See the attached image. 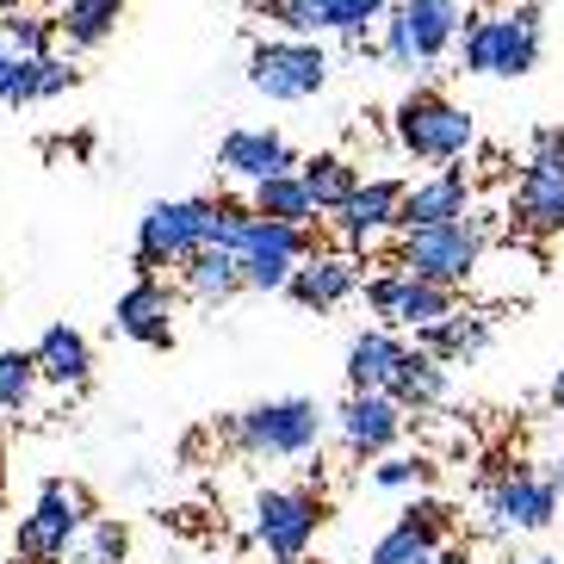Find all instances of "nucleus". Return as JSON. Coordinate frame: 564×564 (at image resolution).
Here are the masks:
<instances>
[{
	"label": "nucleus",
	"mask_w": 564,
	"mask_h": 564,
	"mask_svg": "<svg viewBox=\"0 0 564 564\" xmlns=\"http://www.w3.org/2000/svg\"><path fill=\"white\" fill-rule=\"evenodd\" d=\"M212 242L242 261V292H285L292 267L316 249L304 224H280V217H261V212L230 205V199H217Z\"/></svg>",
	"instance_id": "1"
},
{
	"label": "nucleus",
	"mask_w": 564,
	"mask_h": 564,
	"mask_svg": "<svg viewBox=\"0 0 564 564\" xmlns=\"http://www.w3.org/2000/svg\"><path fill=\"white\" fill-rule=\"evenodd\" d=\"M546 56V25L533 7H514V13H478L465 19L459 32V63L465 75H484V82H521L533 75Z\"/></svg>",
	"instance_id": "2"
},
{
	"label": "nucleus",
	"mask_w": 564,
	"mask_h": 564,
	"mask_svg": "<svg viewBox=\"0 0 564 564\" xmlns=\"http://www.w3.org/2000/svg\"><path fill=\"white\" fill-rule=\"evenodd\" d=\"M391 137H398L403 155L447 167V162H465V155H471L478 124H471V112H465L459 100H447L441 87H415V94L398 100V112H391Z\"/></svg>",
	"instance_id": "3"
},
{
	"label": "nucleus",
	"mask_w": 564,
	"mask_h": 564,
	"mask_svg": "<svg viewBox=\"0 0 564 564\" xmlns=\"http://www.w3.org/2000/svg\"><path fill=\"white\" fill-rule=\"evenodd\" d=\"M87 521H94V502H87L82 484H68V478L37 484L32 509L19 514L13 558H19V564H63V558H68V546L82 540Z\"/></svg>",
	"instance_id": "4"
},
{
	"label": "nucleus",
	"mask_w": 564,
	"mask_h": 564,
	"mask_svg": "<svg viewBox=\"0 0 564 564\" xmlns=\"http://www.w3.org/2000/svg\"><path fill=\"white\" fill-rule=\"evenodd\" d=\"M230 441L249 459H311L323 447V410L311 398H267L236 415Z\"/></svg>",
	"instance_id": "5"
},
{
	"label": "nucleus",
	"mask_w": 564,
	"mask_h": 564,
	"mask_svg": "<svg viewBox=\"0 0 564 564\" xmlns=\"http://www.w3.org/2000/svg\"><path fill=\"white\" fill-rule=\"evenodd\" d=\"M484 242H490V230H484L478 217H453V224H429V230H403L398 261L391 267H403V273H415V280H429V285L459 292V285L478 273Z\"/></svg>",
	"instance_id": "6"
},
{
	"label": "nucleus",
	"mask_w": 564,
	"mask_h": 564,
	"mask_svg": "<svg viewBox=\"0 0 564 564\" xmlns=\"http://www.w3.org/2000/svg\"><path fill=\"white\" fill-rule=\"evenodd\" d=\"M509 217L521 236H558L564 230V124H540L533 131Z\"/></svg>",
	"instance_id": "7"
},
{
	"label": "nucleus",
	"mask_w": 564,
	"mask_h": 564,
	"mask_svg": "<svg viewBox=\"0 0 564 564\" xmlns=\"http://www.w3.org/2000/svg\"><path fill=\"white\" fill-rule=\"evenodd\" d=\"M249 87L267 94V100H316L323 87H329V51L316 44V37H261L249 51Z\"/></svg>",
	"instance_id": "8"
},
{
	"label": "nucleus",
	"mask_w": 564,
	"mask_h": 564,
	"mask_svg": "<svg viewBox=\"0 0 564 564\" xmlns=\"http://www.w3.org/2000/svg\"><path fill=\"white\" fill-rule=\"evenodd\" d=\"M212 217L217 199H155L137 224V273H162L199 254L212 242Z\"/></svg>",
	"instance_id": "9"
},
{
	"label": "nucleus",
	"mask_w": 564,
	"mask_h": 564,
	"mask_svg": "<svg viewBox=\"0 0 564 564\" xmlns=\"http://www.w3.org/2000/svg\"><path fill=\"white\" fill-rule=\"evenodd\" d=\"M323 528V497L304 484H267L254 497V546L267 558H311Z\"/></svg>",
	"instance_id": "10"
},
{
	"label": "nucleus",
	"mask_w": 564,
	"mask_h": 564,
	"mask_svg": "<svg viewBox=\"0 0 564 564\" xmlns=\"http://www.w3.org/2000/svg\"><path fill=\"white\" fill-rule=\"evenodd\" d=\"M366 304H372V316H379V329H429V323H441V316L459 304V292H447V285H429L415 280V273H403V267H384V273H372V280L360 285Z\"/></svg>",
	"instance_id": "11"
},
{
	"label": "nucleus",
	"mask_w": 564,
	"mask_h": 564,
	"mask_svg": "<svg viewBox=\"0 0 564 564\" xmlns=\"http://www.w3.org/2000/svg\"><path fill=\"white\" fill-rule=\"evenodd\" d=\"M403 422H410V410L391 391H348V403L335 410V434H341V447L354 459H384L398 447Z\"/></svg>",
	"instance_id": "12"
},
{
	"label": "nucleus",
	"mask_w": 564,
	"mask_h": 564,
	"mask_svg": "<svg viewBox=\"0 0 564 564\" xmlns=\"http://www.w3.org/2000/svg\"><path fill=\"white\" fill-rule=\"evenodd\" d=\"M174 311H181V292L162 273H137V285L118 292L112 329L137 348H174Z\"/></svg>",
	"instance_id": "13"
},
{
	"label": "nucleus",
	"mask_w": 564,
	"mask_h": 564,
	"mask_svg": "<svg viewBox=\"0 0 564 564\" xmlns=\"http://www.w3.org/2000/svg\"><path fill=\"white\" fill-rule=\"evenodd\" d=\"M484 509L497 528H546L558 514V484L528 471V465H509V471H484Z\"/></svg>",
	"instance_id": "14"
},
{
	"label": "nucleus",
	"mask_w": 564,
	"mask_h": 564,
	"mask_svg": "<svg viewBox=\"0 0 564 564\" xmlns=\"http://www.w3.org/2000/svg\"><path fill=\"white\" fill-rule=\"evenodd\" d=\"M447 528H453V509L441 497H415L410 509L384 528V540L372 546L366 564H429L434 546H447Z\"/></svg>",
	"instance_id": "15"
},
{
	"label": "nucleus",
	"mask_w": 564,
	"mask_h": 564,
	"mask_svg": "<svg viewBox=\"0 0 564 564\" xmlns=\"http://www.w3.org/2000/svg\"><path fill=\"white\" fill-rule=\"evenodd\" d=\"M360 261L354 254H323V249H311L299 267H292V280H285V292H292V304L299 311H341L348 299H360Z\"/></svg>",
	"instance_id": "16"
},
{
	"label": "nucleus",
	"mask_w": 564,
	"mask_h": 564,
	"mask_svg": "<svg viewBox=\"0 0 564 564\" xmlns=\"http://www.w3.org/2000/svg\"><path fill=\"white\" fill-rule=\"evenodd\" d=\"M217 167L242 186H261L273 174H292L299 167V150L285 143L280 131H261V124H236L224 143H217Z\"/></svg>",
	"instance_id": "17"
},
{
	"label": "nucleus",
	"mask_w": 564,
	"mask_h": 564,
	"mask_svg": "<svg viewBox=\"0 0 564 564\" xmlns=\"http://www.w3.org/2000/svg\"><path fill=\"white\" fill-rule=\"evenodd\" d=\"M398 205H403V181L379 174V181H360L348 199L329 212V224L348 236V249H372L384 230H398Z\"/></svg>",
	"instance_id": "18"
},
{
	"label": "nucleus",
	"mask_w": 564,
	"mask_h": 564,
	"mask_svg": "<svg viewBox=\"0 0 564 564\" xmlns=\"http://www.w3.org/2000/svg\"><path fill=\"white\" fill-rule=\"evenodd\" d=\"M453 217H471V174L459 162H447L441 174L403 186L398 205V236L403 230H429V224H453Z\"/></svg>",
	"instance_id": "19"
},
{
	"label": "nucleus",
	"mask_w": 564,
	"mask_h": 564,
	"mask_svg": "<svg viewBox=\"0 0 564 564\" xmlns=\"http://www.w3.org/2000/svg\"><path fill=\"white\" fill-rule=\"evenodd\" d=\"M391 13L403 19V32H410L422 68L441 63V56L459 44V32H465V7H459V0H398Z\"/></svg>",
	"instance_id": "20"
},
{
	"label": "nucleus",
	"mask_w": 564,
	"mask_h": 564,
	"mask_svg": "<svg viewBox=\"0 0 564 564\" xmlns=\"http://www.w3.org/2000/svg\"><path fill=\"white\" fill-rule=\"evenodd\" d=\"M37 379L56 384V391H82L87 379H94V348H87L82 329H68V323H51V329L37 335Z\"/></svg>",
	"instance_id": "21"
},
{
	"label": "nucleus",
	"mask_w": 564,
	"mask_h": 564,
	"mask_svg": "<svg viewBox=\"0 0 564 564\" xmlns=\"http://www.w3.org/2000/svg\"><path fill=\"white\" fill-rule=\"evenodd\" d=\"M415 348L434 354V360H447V366H465V360H478L484 348H490V316L478 311H459L453 304L441 323H429V329H415Z\"/></svg>",
	"instance_id": "22"
},
{
	"label": "nucleus",
	"mask_w": 564,
	"mask_h": 564,
	"mask_svg": "<svg viewBox=\"0 0 564 564\" xmlns=\"http://www.w3.org/2000/svg\"><path fill=\"white\" fill-rule=\"evenodd\" d=\"M447 384H453V366L447 360H434V354H422V348H403V360H398V372H391V398L403 403V410H441L447 403Z\"/></svg>",
	"instance_id": "23"
},
{
	"label": "nucleus",
	"mask_w": 564,
	"mask_h": 564,
	"mask_svg": "<svg viewBox=\"0 0 564 564\" xmlns=\"http://www.w3.org/2000/svg\"><path fill=\"white\" fill-rule=\"evenodd\" d=\"M403 348H410V341H403L398 329H379V323L360 329L348 341V391H384L391 372H398V360H403Z\"/></svg>",
	"instance_id": "24"
},
{
	"label": "nucleus",
	"mask_w": 564,
	"mask_h": 564,
	"mask_svg": "<svg viewBox=\"0 0 564 564\" xmlns=\"http://www.w3.org/2000/svg\"><path fill=\"white\" fill-rule=\"evenodd\" d=\"M174 273H181V292L199 299V304H224V299L242 292V261H236L230 249H217V242H205L199 254H186Z\"/></svg>",
	"instance_id": "25"
},
{
	"label": "nucleus",
	"mask_w": 564,
	"mask_h": 564,
	"mask_svg": "<svg viewBox=\"0 0 564 564\" xmlns=\"http://www.w3.org/2000/svg\"><path fill=\"white\" fill-rule=\"evenodd\" d=\"M131 0H63L56 7V37H68L75 51H100L106 37L118 32Z\"/></svg>",
	"instance_id": "26"
},
{
	"label": "nucleus",
	"mask_w": 564,
	"mask_h": 564,
	"mask_svg": "<svg viewBox=\"0 0 564 564\" xmlns=\"http://www.w3.org/2000/svg\"><path fill=\"white\" fill-rule=\"evenodd\" d=\"M75 87V68L63 63L56 51H37V56H19L13 63V87H7V106H37V100H56Z\"/></svg>",
	"instance_id": "27"
},
{
	"label": "nucleus",
	"mask_w": 564,
	"mask_h": 564,
	"mask_svg": "<svg viewBox=\"0 0 564 564\" xmlns=\"http://www.w3.org/2000/svg\"><path fill=\"white\" fill-rule=\"evenodd\" d=\"M299 181H304V193L316 199V212L329 217L335 205H341V199L354 193V186H360V167H354L348 155L323 150V155H304V162H299Z\"/></svg>",
	"instance_id": "28"
},
{
	"label": "nucleus",
	"mask_w": 564,
	"mask_h": 564,
	"mask_svg": "<svg viewBox=\"0 0 564 564\" xmlns=\"http://www.w3.org/2000/svg\"><path fill=\"white\" fill-rule=\"evenodd\" d=\"M249 212H261V217H280V224H304V230H311L316 217V199L311 193H304V181H299V167H292V174H273V181H261L249 193Z\"/></svg>",
	"instance_id": "29"
},
{
	"label": "nucleus",
	"mask_w": 564,
	"mask_h": 564,
	"mask_svg": "<svg viewBox=\"0 0 564 564\" xmlns=\"http://www.w3.org/2000/svg\"><path fill=\"white\" fill-rule=\"evenodd\" d=\"M124 552H131V533H124V521H112V514H94L82 528V540L68 546L63 564H124Z\"/></svg>",
	"instance_id": "30"
},
{
	"label": "nucleus",
	"mask_w": 564,
	"mask_h": 564,
	"mask_svg": "<svg viewBox=\"0 0 564 564\" xmlns=\"http://www.w3.org/2000/svg\"><path fill=\"white\" fill-rule=\"evenodd\" d=\"M37 360H32V348H7L0 354V410L7 415H25L32 410V398H37Z\"/></svg>",
	"instance_id": "31"
},
{
	"label": "nucleus",
	"mask_w": 564,
	"mask_h": 564,
	"mask_svg": "<svg viewBox=\"0 0 564 564\" xmlns=\"http://www.w3.org/2000/svg\"><path fill=\"white\" fill-rule=\"evenodd\" d=\"M267 19L285 37H323L335 32V0H267Z\"/></svg>",
	"instance_id": "32"
},
{
	"label": "nucleus",
	"mask_w": 564,
	"mask_h": 564,
	"mask_svg": "<svg viewBox=\"0 0 564 564\" xmlns=\"http://www.w3.org/2000/svg\"><path fill=\"white\" fill-rule=\"evenodd\" d=\"M0 37L13 44L19 56H37L56 44V13H37V7H13V13L0 19Z\"/></svg>",
	"instance_id": "33"
},
{
	"label": "nucleus",
	"mask_w": 564,
	"mask_h": 564,
	"mask_svg": "<svg viewBox=\"0 0 564 564\" xmlns=\"http://www.w3.org/2000/svg\"><path fill=\"white\" fill-rule=\"evenodd\" d=\"M434 465L415 459V453H384V465H372V484L379 490H415V484H429Z\"/></svg>",
	"instance_id": "34"
},
{
	"label": "nucleus",
	"mask_w": 564,
	"mask_h": 564,
	"mask_svg": "<svg viewBox=\"0 0 564 564\" xmlns=\"http://www.w3.org/2000/svg\"><path fill=\"white\" fill-rule=\"evenodd\" d=\"M384 7H391V0H335V32L348 37H372L379 32V19H384Z\"/></svg>",
	"instance_id": "35"
},
{
	"label": "nucleus",
	"mask_w": 564,
	"mask_h": 564,
	"mask_svg": "<svg viewBox=\"0 0 564 564\" xmlns=\"http://www.w3.org/2000/svg\"><path fill=\"white\" fill-rule=\"evenodd\" d=\"M13 63H19V51L0 37V106H7V87H13Z\"/></svg>",
	"instance_id": "36"
},
{
	"label": "nucleus",
	"mask_w": 564,
	"mask_h": 564,
	"mask_svg": "<svg viewBox=\"0 0 564 564\" xmlns=\"http://www.w3.org/2000/svg\"><path fill=\"white\" fill-rule=\"evenodd\" d=\"M429 564H471V552L459 546V540H447V546H434V558Z\"/></svg>",
	"instance_id": "37"
},
{
	"label": "nucleus",
	"mask_w": 564,
	"mask_h": 564,
	"mask_svg": "<svg viewBox=\"0 0 564 564\" xmlns=\"http://www.w3.org/2000/svg\"><path fill=\"white\" fill-rule=\"evenodd\" d=\"M546 398H552V410L564 415V372H558V379H552V391H546Z\"/></svg>",
	"instance_id": "38"
},
{
	"label": "nucleus",
	"mask_w": 564,
	"mask_h": 564,
	"mask_svg": "<svg viewBox=\"0 0 564 564\" xmlns=\"http://www.w3.org/2000/svg\"><path fill=\"white\" fill-rule=\"evenodd\" d=\"M13 7H32V0H0V13H13Z\"/></svg>",
	"instance_id": "39"
},
{
	"label": "nucleus",
	"mask_w": 564,
	"mask_h": 564,
	"mask_svg": "<svg viewBox=\"0 0 564 564\" xmlns=\"http://www.w3.org/2000/svg\"><path fill=\"white\" fill-rule=\"evenodd\" d=\"M552 484H558V497H564V459H558V471H552Z\"/></svg>",
	"instance_id": "40"
},
{
	"label": "nucleus",
	"mask_w": 564,
	"mask_h": 564,
	"mask_svg": "<svg viewBox=\"0 0 564 564\" xmlns=\"http://www.w3.org/2000/svg\"><path fill=\"white\" fill-rule=\"evenodd\" d=\"M273 564H311V558H273Z\"/></svg>",
	"instance_id": "41"
},
{
	"label": "nucleus",
	"mask_w": 564,
	"mask_h": 564,
	"mask_svg": "<svg viewBox=\"0 0 564 564\" xmlns=\"http://www.w3.org/2000/svg\"><path fill=\"white\" fill-rule=\"evenodd\" d=\"M32 7H63V0H32Z\"/></svg>",
	"instance_id": "42"
},
{
	"label": "nucleus",
	"mask_w": 564,
	"mask_h": 564,
	"mask_svg": "<svg viewBox=\"0 0 564 564\" xmlns=\"http://www.w3.org/2000/svg\"><path fill=\"white\" fill-rule=\"evenodd\" d=\"M533 564H558V558H533Z\"/></svg>",
	"instance_id": "43"
},
{
	"label": "nucleus",
	"mask_w": 564,
	"mask_h": 564,
	"mask_svg": "<svg viewBox=\"0 0 564 564\" xmlns=\"http://www.w3.org/2000/svg\"><path fill=\"white\" fill-rule=\"evenodd\" d=\"M13 564H19V558H13Z\"/></svg>",
	"instance_id": "44"
}]
</instances>
